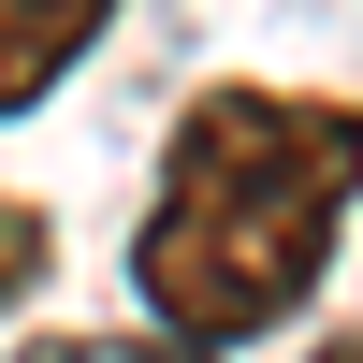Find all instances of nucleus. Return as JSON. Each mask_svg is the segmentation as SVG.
<instances>
[{
  "instance_id": "nucleus-1",
  "label": "nucleus",
  "mask_w": 363,
  "mask_h": 363,
  "mask_svg": "<svg viewBox=\"0 0 363 363\" xmlns=\"http://www.w3.org/2000/svg\"><path fill=\"white\" fill-rule=\"evenodd\" d=\"M349 247V102L306 87H203L160 145V189L131 233V291L174 349H247L306 320V291Z\"/></svg>"
},
{
  "instance_id": "nucleus-2",
  "label": "nucleus",
  "mask_w": 363,
  "mask_h": 363,
  "mask_svg": "<svg viewBox=\"0 0 363 363\" xmlns=\"http://www.w3.org/2000/svg\"><path fill=\"white\" fill-rule=\"evenodd\" d=\"M116 29V0H0V116H29L44 87H73V58Z\"/></svg>"
},
{
  "instance_id": "nucleus-3",
  "label": "nucleus",
  "mask_w": 363,
  "mask_h": 363,
  "mask_svg": "<svg viewBox=\"0 0 363 363\" xmlns=\"http://www.w3.org/2000/svg\"><path fill=\"white\" fill-rule=\"evenodd\" d=\"M44 262H58V233H44V203H29V189H0V320H15L29 291H44Z\"/></svg>"
},
{
  "instance_id": "nucleus-4",
  "label": "nucleus",
  "mask_w": 363,
  "mask_h": 363,
  "mask_svg": "<svg viewBox=\"0 0 363 363\" xmlns=\"http://www.w3.org/2000/svg\"><path fill=\"white\" fill-rule=\"evenodd\" d=\"M15 363H203V349H174V335H29Z\"/></svg>"
}]
</instances>
